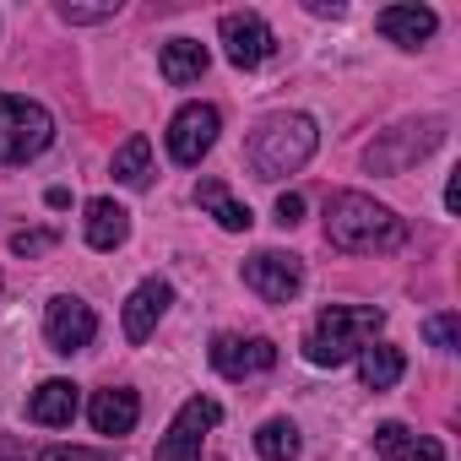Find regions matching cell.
Segmentation results:
<instances>
[{"label": "cell", "instance_id": "cell-1", "mask_svg": "<svg viewBox=\"0 0 461 461\" xmlns=\"http://www.w3.org/2000/svg\"><path fill=\"white\" fill-rule=\"evenodd\" d=\"M326 240L348 256H385L407 245V222L364 190H337L326 201Z\"/></svg>", "mask_w": 461, "mask_h": 461}, {"label": "cell", "instance_id": "cell-2", "mask_svg": "<svg viewBox=\"0 0 461 461\" xmlns=\"http://www.w3.org/2000/svg\"><path fill=\"white\" fill-rule=\"evenodd\" d=\"M385 326L380 304H326L315 315V326L304 331V358L321 369H337L348 358H358V348H369Z\"/></svg>", "mask_w": 461, "mask_h": 461}, {"label": "cell", "instance_id": "cell-3", "mask_svg": "<svg viewBox=\"0 0 461 461\" xmlns=\"http://www.w3.org/2000/svg\"><path fill=\"white\" fill-rule=\"evenodd\" d=\"M315 120L310 114H272L256 125L250 147H245V163L256 168V179H283V174H299L310 158H315Z\"/></svg>", "mask_w": 461, "mask_h": 461}, {"label": "cell", "instance_id": "cell-4", "mask_svg": "<svg viewBox=\"0 0 461 461\" xmlns=\"http://www.w3.org/2000/svg\"><path fill=\"white\" fill-rule=\"evenodd\" d=\"M445 120L439 114H423V120H402L391 131H380L369 147H364V168L369 174H407L412 163H423L439 141H445Z\"/></svg>", "mask_w": 461, "mask_h": 461}, {"label": "cell", "instance_id": "cell-5", "mask_svg": "<svg viewBox=\"0 0 461 461\" xmlns=\"http://www.w3.org/2000/svg\"><path fill=\"white\" fill-rule=\"evenodd\" d=\"M50 141H55V120H50L44 104L17 98V93L0 98V163H6V168L33 163Z\"/></svg>", "mask_w": 461, "mask_h": 461}, {"label": "cell", "instance_id": "cell-6", "mask_svg": "<svg viewBox=\"0 0 461 461\" xmlns=\"http://www.w3.org/2000/svg\"><path fill=\"white\" fill-rule=\"evenodd\" d=\"M222 423V407L212 402V396H190L179 412H174V423H168V434L158 439V456L152 461H201V445H206V434Z\"/></svg>", "mask_w": 461, "mask_h": 461}, {"label": "cell", "instance_id": "cell-7", "mask_svg": "<svg viewBox=\"0 0 461 461\" xmlns=\"http://www.w3.org/2000/svg\"><path fill=\"white\" fill-rule=\"evenodd\" d=\"M217 33H222V55H228V66H240V71L267 66L272 50H277V33H272L267 17H256V12H228V17L217 23Z\"/></svg>", "mask_w": 461, "mask_h": 461}, {"label": "cell", "instance_id": "cell-8", "mask_svg": "<svg viewBox=\"0 0 461 461\" xmlns=\"http://www.w3.org/2000/svg\"><path fill=\"white\" fill-rule=\"evenodd\" d=\"M217 131H222V114L212 104H185L174 120H168V158L195 168L212 147H217Z\"/></svg>", "mask_w": 461, "mask_h": 461}, {"label": "cell", "instance_id": "cell-9", "mask_svg": "<svg viewBox=\"0 0 461 461\" xmlns=\"http://www.w3.org/2000/svg\"><path fill=\"white\" fill-rule=\"evenodd\" d=\"M44 337H50V348L55 353H82V348H93V337H98V315H93V304H82L77 294H60V299H50V310H44Z\"/></svg>", "mask_w": 461, "mask_h": 461}, {"label": "cell", "instance_id": "cell-10", "mask_svg": "<svg viewBox=\"0 0 461 461\" xmlns=\"http://www.w3.org/2000/svg\"><path fill=\"white\" fill-rule=\"evenodd\" d=\"M245 288H256L267 304H288L304 288V261L283 256V250H256L245 261Z\"/></svg>", "mask_w": 461, "mask_h": 461}, {"label": "cell", "instance_id": "cell-11", "mask_svg": "<svg viewBox=\"0 0 461 461\" xmlns=\"http://www.w3.org/2000/svg\"><path fill=\"white\" fill-rule=\"evenodd\" d=\"M272 364H277L272 337H234V331L212 337V369L222 380H250V375H267Z\"/></svg>", "mask_w": 461, "mask_h": 461}, {"label": "cell", "instance_id": "cell-12", "mask_svg": "<svg viewBox=\"0 0 461 461\" xmlns=\"http://www.w3.org/2000/svg\"><path fill=\"white\" fill-rule=\"evenodd\" d=\"M168 304H174V288H168L163 277H147V283L125 299V337H131V342H147V337L158 331V321L168 315Z\"/></svg>", "mask_w": 461, "mask_h": 461}, {"label": "cell", "instance_id": "cell-13", "mask_svg": "<svg viewBox=\"0 0 461 461\" xmlns=\"http://www.w3.org/2000/svg\"><path fill=\"white\" fill-rule=\"evenodd\" d=\"M87 418H93V429L98 434H131L136 429V418H141V402H136V391L131 385H109V391H93V402H87Z\"/></svg>", "mask_w": 461, "mask_h": 461}, {"label": "cell", "instance_id": "cell-14", "mask_svg": "<svg viewBox=\"0 0 461 461\" xmlns=\"http://www.w3.org/2000/svg\"><path fill=\"white\" fill-rule=\"evenodd\" d=\"M375 28H380L391 44H402V50H418V44H429V39H434L439 17H434L429 6H385V12L375 17Z\"/></svg>", "mask_w": 461, "mask_h": 461}, {"label": "cell", "instance_id": "cell-15", "mask_svg": "<svg viewBox=\"0 0 461 461\" xmlns=\"http://www.w3.org/2000/svg\"><path fill=\"white\" fill-rule=\"evenodd\" d=\"M82 412V396L71 380H44L33 396H28V418L44 423V429H71V418Z\"/></svg>", "mask_w": 461, "mask_h": 461}, {"label": "cell", "instance_id": "cell-16", "mask_svg": "<svg viewBox=\"0 0 461 461\" xmlns=\"http://www.w3.org/2000/svg\"><path fill=\"white\" fill-rule=\"evenodd\" d=\"M375 450H380V461H445L439 439L412 434L407 423H380L375 429Z\"/></svg>", "mask_w": 461, "mask_h": 461}, {"label": "cell", "instance_id": "cell-17", "mask_svg": "<svg viewBox=\"0 0 461 461\" xmlns=\"http://www.w3.org/2000/svg\"><path fill=\"white\" fill-rule=\"evenodd\" d=\"M125 240H131V212L109 195L87 201V245L93 250H120Z\"/></svg>", "mask_w": 461, "mask_h": 461}, {"label": "cell", "instance_id": "cell-18", "mask_svg": "<svg viewBox=\"0 0 461 461\" xmlns=\"http://www.w3.org/2000/svg\"><path fill=\"white\" fill-rule=\"evenodd\" d=\"M195 206H206L212 217H217V228H228V234H250V206L245 201H234V190H228L222 179H201L195 185Z\"/></svg>", "mask_w": 461, "mask_h": 461}, {"label": "cell", "instance_id": "cell-19", "mask_svg": "<svg viewBox=\"0 0 461 461\" xmlns=\"http://www.w3.org/2000/svg\"><path fill=\"white\" fill-rule=\"evenodd\" d=\"M402 375H407L402 348H391V342H369V348H358V380H364V391H391Z\"/></svg>", "mask_w": 461, "mask_h": 461}, {"label": "cell", "instance_id": "cell-20", "mask_svg": "<svg viewBox=\"0 0 461 461\" xmlns=\"http://www.w3.org/2000/svg\"><path fill=\"white\" fill-rule=\"evenodd\" d=\"M158 66H163V77H168L174 87H190V82L206 77V44H195V39H168L163 55H158Z\"/></svg>", "mask_w": 461, "mask_h": 461}, {"label": "cell", "instance_id": "cell-21", "mask_svg": "<svg viewBox=\"0 0 461 461\" xmlns=\"http://www.w3.org/2000/svg\"><path fill=\"white\" fill-rule=\"evenodd\" d=\"M114 179L125 190H147L152 185V141L147 136H131L120 152H114Z\"/></svg>", "mask_w": 461, "mask_h": 461}, {"label": "cell", "instance_id": "cell-22", "mask_svg": "<svg viewBox=\"0 0 461 461\" xmlns=\"http://www.w3.org/2000/svg\"><path fill=\"white\" fill-rule=\"evenodd\" d=\"M256 450H261L267 461H294V456H299V429H294L288 418H272V423L256 429Z\"/></svg>", "mask_w": 461, "mask_h": 461}, {"label": "cell", "instance_id": "cell-23", "mask_svg": "<svg viewBox=\"0 0 461 461\" xmlns=\"http://www.w3.org/2000/svg\"><path fill=\"white\" fill-rule=\"evenodd\" d=\"M423 337H429V342H434L439 353H456V337H461V321H456L450 310H445V315H429V321H423Z\"/></svg>", "mask_w": 461, "mask_h": 461}, {"label": "cell", "instance_id": "cell-24", "mask_svg": "<svg viewBox=\"0 0 461 461\" xmlns=\"http://www.w3.org/2000/svg\"><path fill=\"white\" fill-rule=\"evenodd\" d=\"M55 245H60L55 228H28V234H12V256H44Z\"/></svg>", "mask_w": 461, "mask_h": 461}, {"label": "cell", "instance_id": "cell-25", "mask_svg": "<svg viewBox=\"0 0 461 461\" xmlns=\"http://www.w3.org/2000/svg\"><path fill=\"white\" fill-rule=\"evenodd\" d=\"M109 17H120V0H104V6H60V23H71V28L109 23Z\"/></svg>", "mask_w": 461, "mask_h": 461}, {"label": "cell", "instance_id": "cell-26", "mask_svg": "<svg viewBox=\"0 0 461 461\" xmlns=\"http://www.w3.org/2000/svg\"><path fill=\"white\" fill-rule=\"evenodd\" d=\"M39 461H109L104 450H87V445H50Z\"/></svg>", "mask_w": 461, "mask_h": 461}, {"label": "cell", "instance_id": "cell-27", "mask_svg": "<svg viewBox=\"0 0 461 461\" xmlns=\"http://www.w3.org/2000/svg\"><path fill=\"white\" fill-rule=\"evenodd\" d=\"M299 217H304V195H294V190H283V195H277V222H283V228H294Z\"/></svg>", "mask_w": 461, "mask_h": 461}, {"label": "cell", "instance_id": "cell-28", "mask_svg": "<svg viewBox=\"0 0 461 461\" xmlns=\"http://www.w3.org/2000/svg\"><path fill=\"white\" fill-rule=\"evenodd\" d=\"M0 461H28V456H23V445H17V439L0 434Z\"/></svg>", "mask_w": 461, "mask_h": 461}]
</instances>
